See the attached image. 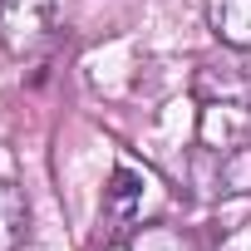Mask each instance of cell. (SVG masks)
<instances>
[{
	"mask_svg": "<svg viewBox=\"0 0 251 251\" xmlns=\"http://www.w3.org/2000/svg\"><path fill=\"white\" fill-rule=\"evenodd\" d=\"M158 207H163V192H158V177L148 168H133V163H118L113 168V182L103 192V222H108L113 236L143 226Z\"/></svg>",
	"mask_w": 251,
	"mask_h": 251,
	"instance_id": "cell-1",
	"label": "cell"
},
{
	"mask_svg": "<svg viewBox=\"0 0 251 251\" xmlns=\"http://www.w3.org/2000/svg\"><path fill=\"white\" fill-rule=\"evenodd\" d=\"M50 20L54 0H0V45L10 54H25L50 35Z\"/></svg>",
	"mask_w": 251,
	"mask_h": 251,
	"instance_id": "cell-2",
	"label": "cell"
},
{
	"mask_svg": "<svg viewBox=\"0 0 251 251\" xmlns=\"http://www.w3.org/2000/svg\"><path fill=\"white\" fill-rule=\"evenodd\" d=\"M207 25L222 45L251 50V0H207Z\"/></svg>",
	"mask_w": 251,
	"mask_h": 251,
	"instance_id": "cell-3",
	"label": "cell"
},
{
	"mask_svg": "<svg viewBox=\"0 0 251 251\" xmlns=\"http://www.w3.org/2000/svg\"><path fill=\"white\" fill-rule=\"evenodd\" d=\"M217 192H251V143L217 158Z\"/></svg>",
	"mask_w": 251,
	"mask_h": 251,
	"instance_id": "cell-4",
	"label": "cell"
},
{
	"mask_svg": "<svg viewBox=\"0 0 251 251\" xmlns=\"http://www.w3.org/2000/svg\"><path fill=\"white\" fill-rule=\"evenodd\" d=\"M20 236H25V197L10 182H0V251H15Z\"/></svg>",
	"mask_w": 251,
	"mask_h": 251,
	"instance_id": "cell-5",
	"label": "cell"
}]
</instances>
